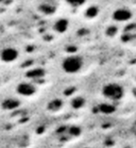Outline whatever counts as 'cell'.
Returning <instances> with one entry per match:
<instances>
[{"label":"cell","instance_id":"cell-1","mask_svg":"<svg viewBox=\"0 0 136 148\" xmlns=\"http://www.w3.org/2000/svg\"><path fill=\"white\" fill-rule=\"evenodd\" d=\"M83 64V58H81L80 56H69L63 60L62 68L67 74H76L82 69Z\"/></svg>","mask_w":136,"mask_h":148},{"label":"cell","instance_id":"cell-2","mask_svg":"<svg viewBox=\"0 0 136 148\" xmlns=\"http://www.w3.org/2000/svg\"><path fill=\"white\" fill-rule=\"evenodd\" d=\"M18 57H19L18 50L16 48L11 47V46L4 47L0 50V61L3 63H7V64L15 62L18 59Z\"/></svg>","mask_w":136,"mask_h":148},{"label":"cell","instance_id":"cell-3","mask_svg":"<svg viewBox=\"0 0 136 148\" xmlns=\"http://www.w3.org/2000/svg\"><path fill=\"white\" fill-rule=\"evenodd\" d=\"M103 94H104V96L107 99H110V100H117V99H120V98L122 97L123 90L119 85L112 83L104 86Z\"/></svg>","mask_w":136,"mask_h":148},{"label":"cell","instance_id":"cell-4","mask_svg":"<svg viewBox=\"0 0 136 148\" xmlns=\"http://www.w3.org/2000/svg\"><path fill=\"white\" fill-rule=\"evenodd\" d=\"M16 91L18 94L23 96V97H30V96L35 94V86L29 82H23V83H19L17 85Z\"/></svg>","mask_w":136,"mask_h":148}]
</instances>
